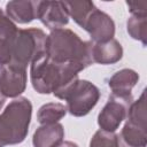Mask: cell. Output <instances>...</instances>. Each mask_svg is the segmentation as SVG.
Instances as JSON below:
<instances>
[{"instance_id": "cell-8", "label": "cell", "mask_w": 147, "mask_h": 147, "mask_svg": "<svg viewBox=\"0 0 147 147\" xmlns=\"http://www.w3.org/2000/svg\"><path fill=\"white\" fill-rule=\"evenodd\" d=\"M83 29L91 36L92 42L108 41L113 39L115 34V23L113 18L96 7L87 17Z\"/></svg>"}, {"instance_id": "cell-19", "label": "cell", "mask_w": 147, "mask_h": 147, "mask_svg": "<svg viewBox=\"0 0 147 147\" xmlns=\"http://www.w3.org/2000/svg\"><path fill=\"white\" fill-rule=\"evenodd\" d=\"M90 147H119L115 132L98 130L90 141Z\"/></svg>"}, {"instance_id": "cell-23", "label": "cell", "mask_w": 147, "mask_h": 147, "mask_svg": "<svg viewBox=\"0 0 147 147\" xmlns=\"http://www.w3.org/2000/svg\"><path fill=\"white\" fill-rule=\"evenodd\" d=\"M1 68H2V65H1V63H0V71H1Z\"/></svg>"}, {"instance_id": "cell-6", "label": "cell", "mask_w": 147, "mask_h": 147, "mask_svg": "<svg viewBox=\"0 0 147 147\" xmlns=\"http://www.w3.org/2000/svg\"><path fill=\"white\" fill-rule=\"evenodd\" d=\"M146 98L142 91L140 98L133 101L127 110L126 122L117 134L119 147H146Z\"/></svg>"}, {"instance_id": "cell-10", "label": "cell", "mask_w": 147, "mask_h": 147, "mask_svg": "<svg viewBox=\"0 0 147 147\" xmlns=\"http://www.w3.org/2000/svg\"><path fill=\"white\" fill-rule=\"evenodd\" d=\"M26 70L2 65L0 71V93L5 98H18L26 87Z\"/></svg>"}, {"instance_id": "cell-12", "label": "cell", "mask_w": 147, "mask_h": 147, "mask_svg": "<svg viewBox=\"0 0 147 147\" xmlns=\"http://www.w3.org/2000/svg\"><path fill=\"white\" fill-rule=\"evenodd\" d=\"M16 24L2 11L0 10V63L1 65H7L10 62L11 47L17 34Z\"/></svg>"}, {"instance_id": "cell-17", "label": "cell", "mask_w": 147, "mask_h": 147, "mask_svg": "<svg viewBox=\"0 0 147 147\" xmlns=\"http://www.w3.org/2000/svg\"><path fill=\"white\" fill-rule=\"evenodd\" d=\"M65 114H67V108L64 105L59 102H48L39 108L37 113V121L41 125L59 123V121L63 118Z\"/></svg>"}, {"instance_id": "cell-14", "label": "cell", "mask_w": 147, "mask_h": 147, "mask_svg": "<svg viewBox=\"0 0 147 147\" xmlns=\"http://www.w3.org/2000/svg\"><path fill=\"white\" fill-rule=\"evenodd\" d=\"M38 1H9L6 5V15L14 22L26 24L37 18Z\"/></svg>"}, {"instance_id": "cell-7", "label": "cell", "mask_w": 147, "mask_h": 147, "mask_svg": "<svg viewBox=\"0 0 147 147\" xmlns=\"http://www.w3.org/2000/svg\"><path fill=\"white\" fill-rule=\"evenodd\" d=\"M133 102L132 94L119 95L111 93L108 98L107 103L103 106L98 116V124L100 130L115 132L122 122L126 118L127 110Z\"/></svg>"}, {"instance_id": "cell-16", "label": "cell", "mask_w": 147, "mask_h": 147, "mask_svg": "<svg viewBox=\"0 0 147 147\" xmlns=\"http://www.w3.org/2000/svg\"><path fill=\"white\" fill-rule=\"evenodd\" d=\"M67 13L72 20L79 25L84 26L87 17L95 8V5L92 1L83 0V1H63Z\"/></svg>"}, {"instance_id": "cell-15", "label": "cell", "mask_w": 147, "mask_h": 147, "mask_svg": "<svg viewBox=\"0 0 147 147\" xmlns=\"http://www.w3.org/2000/svg\"><path fill=\"white\" fill-rule=\"evenodd\" d=\"M139 80V75L132 69H122L115 72L108 80L111 93L119 95H130L132 88Z\"/></svg>"}, {"instance_id": "cell-3", "label": "cell", "mask_w": 147, "mask_h": 147, "mask_svg": "<svg viewBox=\"0 0 147 147\" xmlns=\"http://www.w3.org/2000/svg\"><path fill=\"white\" fill-rule=\"evenodd\" d=\"M32 115V103L28 98L18 96L9 102L0 114V147L17 145L28 136Z\"/></svg>"}, {"instance_id": "cell-20", "label": "cell", "mask_w": 147, "mask_h": 147, "mask_svg": "<svg viewBox=\"0 0 147 147\" xmlns=\"http://www.w3.org/2000/svg\"><path fill=\"white\" fill-rule=\"evenodd\" d=\"M129 10L134 16H147V1H126Z\"/></svg>"}, {"instance_id": "cell-21", "label": "cell", "mask_w": 147, "mask_h": 147, "mask_svg": "<svg viewBox=\"0 0 147 147\" xmlns=\"http://www.w3.org/2000/svg\"><path fill=\"white\" fill-rule=\"evenodd\" d=\"M57 147H78V145L72 141H62Z\"/></svg>"}, {"instance_id": "cell-1", "label": "cell", "mask_w": 147, "mask_h": 147, "mask_svg": "<svg viewBox=\"0 0 147 147\" xmlns=\"http://www.w3.org/2000/svg\"><path fill=\"white\" fill-rule=\"evenodd\" d=\"M84 69L78 64L56 62L42 52L31 63L30 79L32 87L38 93L49 94L78 79V72Z\"/></svg>"}, {"instance_id": "cell-4", "label": "cell", "mask_w": 147, "mask_h": 147, "mask_svg": "<svg viewBox=\"0 0 147 147\" xmlns=\"http://www.w3.org/2000/svg\"><path fill=\"white\" fill-rule=\"evenodd\" d=\"M53 94L67 102V111L75 117L87 115L100 99L99 88L91 82L79 78Z\"/></svg>"}, {"instance_id": "cell-5", "label": "cell", "mask_w": 147, "mask_h": 147, "mask_svg": "<svg viewBox=\"0 0 147 147\" xmlns=\"http://www.w3.org/2000/svg\"><path fill=\"white\" fill-rule=\"evenodd\" d=\"M46 37V33L37 28L18 29L11 47L10 62L7 65L26 69L28 64L45 52Z\"/></svg>"}, {"instance_id": "cell-18", "label": "cell", "mask_w": 147, "mask_h": 147, "mask_svg": "<svg viewBox=\"0 0 147 147\" xmlns=\"http://www.w3.org/2000/svg\"><path fill=\"white\" fill-rule=\"evenodd\" d=\"M147 16H134L132 15L126 22L127 33L136 40L142 42L146 46V36H147Z\"/></svg>"}, {"instance_id": "cell-9", "label": "cell", "mask_w": 147, "mask_h": 147, "mask_svg": "<svg viewBox=\"0 0 147 147\" xmlns=\"http://www.w3.org/2000/svg\"><path fill=\"white\" fill-rule=\"evenodd\" d=\"M37 18L48 29H62L69 22L63 1H38Z\"/></svg>"}, {"instance_id": "cell-2", "label": "cell", "mask_w": 147, "mask_h": 147, "mask_svg": "<svg viewBox=\"0 0 147 147\" xmlns=\"http://www.w3.org/2000/svg\"><path fill=\"white\" fill-rule=\"evenodd\" d=\"M92 41H84L70 29L52 30L46 37L45 53L60 63H75L83 69L93 63L91 56Z\"/></svg>"}, {"instance_id": "cell-22", "label": "cell", "mask_w": 147, "mask_h": 147, "mask_svg": "<svg viewBox=\"0 0 147 147\" xmlns=\"http://www.w3.org/2000/svg\"><path fill=\"white\" fill-rule=\"evenodd\" d=\"M5 102H6V98L0 93V110L2 109V107H3V105H5Z\"/></svg>"}, {"instance_id": "cell-11", "label": "cell", "mask_w": 147, "mask_h": 147, "mask_svg": "<svg viewBox=\"0 0 147 147\" xmlns=\"http://www.w3.org/2000/svg\"><path fill=\"white\" fill-rule=\"evenodd\" d=\"M91 56L93 63L113 64L122 59L123 48L122 45L114 38L105 42H92Z\"/></svg>"}, {"instance_id": "cell-13", "label": "cell", "mask_w": 147, "mask_h": 147, "mask_svg": "<svg viewBox=\"0 0 147 147\" xmlns=\"http://www.w3.org/2000/svg\"><path fill=\"white\" fill-rule=\"evenodd\" d=\"M64 138V129L60 123L39 126L32 137L33 147H57Z\"/></svg>"}]
</instances>
